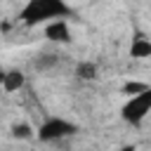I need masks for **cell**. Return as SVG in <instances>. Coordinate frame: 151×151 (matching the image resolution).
<instances>
[{
    "mask_svg": "<svg viewBox=\"0 0 151 151\" xmlns=\"http://www.w3.org/2000/svg\"><path fill=\"white\" fill-rule=\"evenodd\" d=\"M24 85V73L21 71H7L5 76H2V90L5 92H14V90H19Z\"/></svg>",
    "mask_w": 151,
    "mask_h": 151,
    "instance_id": "obj_5",
    "label": "cell"
},
{
    "mask_svg": "<svg viewBox=\"0 0 151 151\" xmlns=\"http://www.w3.org/2000/svg\"><path fill=\"white\" fill-rule=\"evenodd\" d=\"M97 66L92 64V61H83V64H78V68H76V76L80 78V80H94L97 78Z\"/></svg>",
    "mask_w": 151,
    "mask_h": 151,
    "instance_id": "obj_7",
    "label": "cell"
},
{
    "mask_svg": "<svg viewBox=\"0 0 151 151\" xmlns=\"http://www.w3.org/2000/svg\"><path fill=\"white\" fill-rule=\"evenodd\" d=\"M31 134H33V130H31L26 123H19V125L12 127V137H17V139H28Z\"/></svg>",
    "mask_w": 151,
    "mask_h": 151,
    "instance_id": "obj_10",
    "label": "cell"
},
{
    "mask_svg": "<svg viewBox=\"0 0 151 151\" xmlns=\"http://www.w3.org/2000/svg\"><path fill=\"white\" fill-rule=\"evenodd\" d=\"M68 14H71V9L64 0H28L26 7L21 9L19 19L26 26H38L47 19H64Z\"/></svg>",
    "mask_w": 151,
    "mask_h": 151,
    "instance_id": "obj_1",
    "label": "cell"
},
{
    "mask_svg": "<svg viewBox=\"0 0 151 151\" xmlns=\"http://www.w3.org/2000/svg\"><path fill=\"white\" fill-rule=\"evenodd\" d=\"M45 35L54 42H68L71 33H68L66 19H52V24H47V28H45Z\"/></svg>",
    "mask_w": 151,
    "mask_h": 151,
    "instance_id": "obj_4",
    "label": "cell"
},
{
    "mask_svg": "<svg viewBox=\"0 0 151 151\" xmlns=\"http://www.w3.org/2000/svg\"><path fill=\"white\" fill-rule=\"evenodd\" d=\"M151 111V87L134 94L125 106H123V120L130 123V125H139Z\"/></svg>",
    "mask_w": 151,
    "mask_h": 151,
    "instance_id": "obj_2",
    "label": "cell"
},
{
    "mask_svg": "<svg viewBox=\"0 0 151 151\" xmlns=\"http://www.w3.org/2000/svg\"><path fill=\"white\" fill-rule=\"evenodd\" d=\"M76 132H78V125H73L64 118H50L40 125L38 139L40 142H54V139H61V137H68V134H76Z\"/></svg>",
    "mask_w": 151,
    "mask_h": 151,
    "instance_id": "obj_3",
    "label": "cell"
},
{
    "mask_svg": "<svg viewBox=\"0 0 151 151\" xmlns=\"http://www.w3.org/2000/svg\"><path fill=\"white\" fill-rule=\"evenodd\" d=\"M149 87H151V85H146V83H137V80H130V83H125V85H123V92L134 97V94H139V92H144V90H149Z\"/></svg>",
    "mask_w": 151,
    "mask_h": 151,
    "instance_id": "obj_9",
    "label": "cell"
},
{
    "mask_svg": "<svg viewBox=\"0 0 151 151\" xmlns=\"http://www.w3.org/2000/svg\"><path fill=\"white\" fill-rule=\"evenodd\" d=\"M120 151H137V146H134V144H127V146H123Z\"/></svg>",
    "mask_w": 151,
    "mask_h": 151,
    "instance_id": "obj_11",
    "label": "cell"
},
{
    "mask_svg": "<svg viewBox=\"0 0 151 151\" xmlns=\"http://www.w3.org/2000/svg\"><path fill=\"white\" fill-rule=\"evenodd\" d=\"M57 61H59L57 54H42V57L35 59V68H38V71H47V68L57 66Z\"/></svg>",
    "mask_w": 151,
    "mask_h": 151,
    "instance_id": "obj_8",
    "label": "cell"
},
{
    "mask_svg": "<svg viewBox=\"0 0 151 151\" xmlns=\"http://www.w3.org/2000/svg\"><path fill=\"white\" fill-rule=\"evenodd\" d=\"M130 54H132L134 59H146V57H151V42L144 40L142 35L134 38V42H132V47H130Z\"/></svg>",
    "mask_w": 151,
    "mask_h": 151,
    "instance_id": "obj_6",
    "label": "cell"
}]
</instances>
